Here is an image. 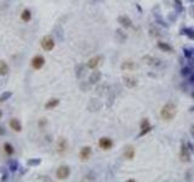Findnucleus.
Segmentation results:
<instances>
[{
  "label": "nucleus",
  "instance_id": "1",
  "mask_svg": "<svg viewBox=\"0 0 194 182\" xmlns=\"http://www.w3.org/2000/svg\"><path fill=\"white\" fill-rule=\"evenodd\" d=\"M176 113H177V107H176V105H175L173 102H167V103L163 107V109H161V112H160V115H161V118H163L164 120H172V119L175 118Z\"/></svg>",
  "mask_w": 194,
  "mask_h": 182
},
{
  "label": "nucleus",
  "instance_id": "2",
  "mask_svg": "<svg viewBox=\"0 0 194 182\" xmlns=\"http://www.w3.org/2000/svg\"><path fill=\"white\" fill-rule=\"evenodd\" d=\"M40 45H41V49L44 51H52L55 49V40L51 35H45L43 37L41 41H40Z\"/></svg>",
  "mask_w": 194,
  "mask_h": 182
},
{
  "label": "nucleus",
  "instance_id": "3",
  "mask_svg": "<svg viewBox=\"0 0 194 182\" xmlns=\"http://www.w3.org/2000/svg\"><path fill=\"white\" fill-rule=\"evenodd\" d=\"M31 66H32V68L35 69V70L41 69V68L45 66V57L41 56V55H35V56L32 58V61H31Z\"/></svg>",
  "mask_w": 194,
  "mask_h": 182
},
{
  "label": "nucleus",
  "instance_id": "4",
  "mask_svg": "<svg viewBox=\"0 0 194 182\" xmlns=\"http://www.w3.org/2000/svg\"><path fill=\"white\" fill-rule=\"evenodd\" d=\"M70 175V167L67 165H61L56 171L57 180H67Z\"/></svg>",
  "mask_w": 194,
  "mask_h": 182
},
{
  "label": "nucleus",
  "instance_id": "5",
  "mask_svg": "<svg viewBox=\"0 0 194 182\" xmlns=\"http://www.w3.org/2000/svg\"><path fill=\"white\" fill-rule=\"evenodd\" d=\"M56 151L58 154H64L68 151V141L64 137H60L57 140V145H56Z\"/></svg>",
  "mask_w": 194,
  "mask_h": 182
},
{
  "label": "nucleus",
  "instance_id": "6",
  "mask_svg": "<svg viewBox=\"0 0 194 182\" xmlns=\"http://www.w3.org/2000/svg\"><path fill=\"white\" fill-rule=\"evenodd\" d=\"M91 154H92L91 147L85 146V147H82V148L80 149V152H79V159H80L81 161H87V160L90 159Z\"/></svg>",
  "mask_w": 194,
  "mask_h": 182
},
{
  "label": "nucleus",
  "instance_id": "7",
  "mask_svg": "<svg viewBox=\"0 0 194 182\" xmlns=\"http://www.w3.org/2000/svg\"><path fill=\"white\" fill-rule=\"evenodd\" d=\"M9 126L10 129H12L15 132H21L22 131V123L17 119V118H11L9 120Z\"/></svg>",
  "mask_w": 194,
  "mask_h": 182
},
{
  "label": "nucleus",
  "instance_id": "8",
  "mask_svg": "<svg viewBox=\"0 0 194 182\" xmlns=\"http://www.w3.org/2000/svg\"><path fill=\"white\" fill-rule=\"evenodd\" d=\"M99 146H100L102 149L108 151V149L112 148L113 142H112V140L108 138V137H102V138H100V141H99Z\"/></svg>",
  "mask_w": 194,
  "mask_h": 182
},
{
  "label": "nucleus",
  "instance_id": "9",
  "mask_svg": "<svg viewBox=\"0 0 194 182\" xmlns=\"http://www.w3.org/2000/svg\"><path fill=\"white\" fill-rule=\"evenodd\" d=\"M3 148H4V152H5V154L8 155V157H12L14 154H15V147H14V145L12 143H10V142H4V145H3Z\"/></svg>",
  "mask_w": 194,
  "mask_h": 182
},
{
  "label": "nucleus",
  "instance_id": "10",
  "mask_svg": "<svg viewBox=\"0 0 194 182\" xmlns=\"http://www.w3.org/2000/svg\"><path fill=\"white\" fill-rule=\"evenodd\" d=\"M58 105H60V100H58V99H50V100L44 105V108H45L46 111H50V109L56 108Z\"/></svg>",
  "mask_w": 194,
  "mask_h": 182
},
{
  "label": "nucleus",
  "instance_id": "11",
  "mask_svg": "<svg viewBox=\"0 0 194 182\" xmlns=\"http://www.w3.org/2000/svg\"><path fill=\"white\" fill-rule=\"evenodd\" d=\"M6 166H8V169L10 170V172H16L21 166H20V164H18V161L16 160V159H10L9 161H8V164H6Z\"/></svg>",
  "mask_w": 194,
  "mask_h": 182
},
{
  "label": "nucleus",
  "instance_id": "12",
  "mask_svg": "<svg viewBox=\"0 0 194 182\" xmlns=\"http://www.w3.org/2000/svg\"><path fill=\"white\" fill-rule=\"evenodd\" d=\"M9 72H10L9 64L4 60H2L0 61V76H6L9 74Z\"/></svg>",
  "mask_w": 194,
  "mask_h": 182
},
{
  "label": "nucleus",
  "instance_id": "13",
  "mask_svg": "<svg viewBox=\"0 0 194 182\" xmlns=\"http://www.w3.org/2000/svg\"><path fill=\"white\" fill-rule=\"evenodd\" d=\"M20 18H21V21H23V22H29L31 20H32V11L29 10V9H24L22 12H21V16H20Z\"/></svg>",
  "mask_w": 194,
  "mask_h": 182
},
{
  "label": "nucleus",
  "instance_id": "14",
  "mask_svg": "<svg viewBox=\"0 0 194 182\" xmlns=\"http://www.w3.org/2000/svg\"><path fill=\"white\" fill-rule=\"evenodd\" d=\"M99 63H100V57H92L87 61V67L90 69H95L97 66H99Z\"/></svg>",
  "mask_w": 194,
  "mask_h": 182
},
{
  "label": "nucleus",
  "instance_id": "15",
  "mask_svg": "<svg viewBox=\"0 0 194 182\" xmlns=\"http://www.w3.org/2000/svg\"><path fill=\"white\" fill-rule=\"evenodd\" d=\"M124 157L126 158V159H134V157H135V148L134 147H126V149H125V152H124Z\"/></svg>",
  "mask_w": 194,
  "mask_h": 182
},
{
  "label": "nucleus",
  "instance_id": "16",
  "mask_svg": "<svg viewBox=\"0 0 194 182\" xmlns=\"http://www.w3.org/2000/svg\"><path fill=\"white\" fill-rule=\"evenodd\" d=\"M2 181H9L10 180V170L8 169V166H3L2 167Z\"/></svg>",
  "mask_w": 194,
  "mask_h": 182
},
{
  "label": "nucleus",
  "instance_id": "17",
  "mask_svg": "<svg viewBox=\"0 0 194 182\" xmlns=\"http://www.w3.org/2000/svg\"><path fill=\"white\" fill-rule=\"evenodd\" d=\"M121 68H123V70H135L136 64H135L132 61H126V62L123 63Z\"/></svg>",
  "mask_w": 194,
  "mask_h": 182
},
{
  "label": "nucleus",
  "instance_id": "18",
  "mask_svg": "<svg viewBox=\"0 0 194 182\" xmlns=\"http://www.w3.org/2000/svg\"><path fill=\"white\" fill-rule=\"evenodd\" d=\"M141 129H142L141 135H144V134H147V132L150 130V126H149V123H148L147 119H143V120H142V123H141Z\"/></svg>",
  "mask_w": 194,
  "mask_h": 182
},
{
  "label": "nucleus",
  "instance_id": "19",
  "mask_svg": "<svg viewBox=\"0 0 194 182\" xmlns=\"http://www.w3.org/2000/svg\"><path fill=\"white\" fill-rule=\"evenodd\" d=\"M181 160H182V161L189 160V153H188L186 146H182V148H181Z\"/></svg>",
  "mask_w": 194,
  "mask_h": 182
},
{
  "label": "nucleus",
  "instance_id": "20",
  "mask_svg": "<svg viewBox=\"0 0 194 182\" xmlns=\"http://www.w3.org/2000/svg\"><path fill=\"white\" fill-rule=\"evenodd\" d=\"M12 96V93L11 91H5V93H3L2 95H0V102H5L8 100H10Z\"/></svg>",
  "mask_w": 194,
  "mask_h": 182
},
{
  "label": "nucleus",
  "instance_id": "21",
  "mask_svg": "<svg viewBox=\"0 0 194 182\" xmlns=\"http://www.w3.org/2000/svg\"><path fill=\"white\" fill-rule=\"evenodd\" d=\"M119 21H120V23L124 26V27H126V28H129V27H131V20L130 18H128V17H125V16H121L120 18H119Z\"/></svg>",
  "mask_w": 194,
  "mask_h": 182
},
{
  "label": "nucleus",
  "instance_id": "22",
  "mask_svg": "<svg viewBox=\"0 0 194 182\" xmlns=\"http://www.w3.org/2000/svg\"><path fill=\"white\" fill-rule=\"evenodd\" d=\"M40 163H41V159H39V158H37V159H29V160L27 161V165H28L29 167H33V166L39 165Z\"/></svg>",
  "mask_w": 194,
  "mask_h": 182
},
{
  "label": "nucleus",
  "instance_id": "23",
  "mask_svg": "<svg viewBox=\"0 0 194 182\" xmlns=\"http://www.w3.org/2000/svg\"><path fill=\"white\" fill-rule=\"evenodd\" d=\"M100 78H101V74L96 72V73H93V74H92V75L90 76V80H91V83H96V81L99 80Z\"/></svg>",
  "mask_w": 194,
  "mask_h": 182
},
{
  "label": "nucleus",
  "instance_id": "24",
  "mask_svg": "<svg viewBox=\"0 0 194 182\" xmlns=\"http://www.w3.org/2000/svg\"><path fill=\"white\" fill-rule=\"evenodd\" d=\"M46 124H47V122H46V119H45V118H41V119L38 122V126H39V128H41V129H43Z\"/></svg>",
  "mask_w": 194,
  "mask_h": 182
},
{
  "label": "nucleus",
  "instance_id": "25",
  "mask_svg": "<svg viewBox=\"0 0 194 182\" xmlns=\"http://www.w3.org/2000/svg\"><path fill=\"white\" fill-rule=\"evenodd\" d=\"M159 46H160L161 49L166 50V51H167V50H169V51H171V47H170V46H167V45H165V44H163V43H160V44H159Z\"/></svg>",
  "mask_w": 194,
  "mask_h": 182
},
{
  "label": "nucleus",
  "instance_id": "26",
  "mask_svg": "<svg viewBox=\"0 0 194 182\" xmlns=\"http://www.w3.org/2000/svg\"><path fill=\"white\" fill-rule=\"evenodd\" d=\"M5 132H6V130H5V128L0 124V136H4L5 135Z\"/></svg>",
  "mask_w": 194,
  "mask_h": 182
},
{
  "label": "nucleus",
  "instance_id": "27",
  "mask_svg": "<svg viewBox=\"0 0 194 182\" xmlns=\"http://www.w3.org/2000/svg\"><path fill=\"white\" fill-rule=\"evenodd\" d=\"M2 117H3V111L0 109V118H2Z\"/></svg>",
  "mask_w": 194,
  "mask_h": 182
}]
</instances>
